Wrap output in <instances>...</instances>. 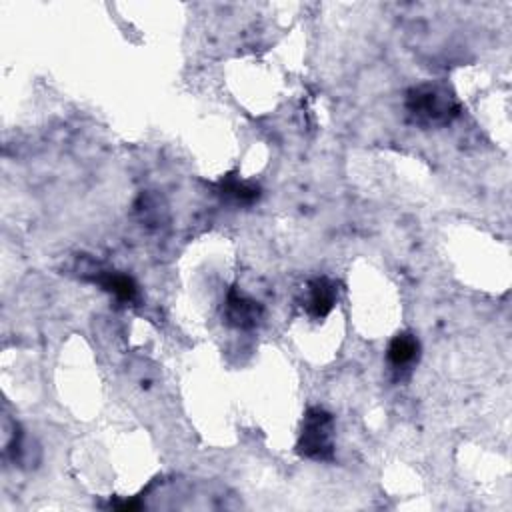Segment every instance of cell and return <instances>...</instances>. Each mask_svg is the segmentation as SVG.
<instances>
[{
    "instance_id": "7a4b0ae2",
    "label": "cell",
    "mask_w": 512,
    "mask_h": 512,
    "mask_svg": "<svg viewBox=\"0 0 512 512\" xmlns=\"http://www.w3.org/2000/svg\"><path fill=\"white\" fill-rule=\"evenodd\" d=\"M296 452L298 456L314 462L334 460V416L328 410L310 406L304 412Z\"/></svg>"
},
{
    "instance_id": "5b68a950",
    "label": "cell",
    "mask_w": 512,
    "mask_h": 512,
    "mask_svg": "<svg viewBox=\"0 0 512 512\" xmlns=\"http://www.w3.org/2000/svg\"><path fill=\"white\" fill-rule=\"evenodd\" d=\"M338 302V284L328 276H316L306 284L304 308L310 318L324 320Z\"/></svg>"
},
{
    "instance_id": "6da1fadb",
    "label": "cell",
    "mask_w": 512,
    "mask_h": 512,
    "mask_svg": "<svg viewBox=\"0 0 512 512\" xmlns=\"http://www.w3.org/2000/svg\"><path fill=\"white\" fill-rule=\"evenodd\" d=\"M404 106L412 122L424 128L448 126L462 112V104L456 94L440 82H422L408 88Z\"/></svg>"
},
{
    "instance_id": "3957f363",
    "label": "cell",
    "mask_w": 512,
    "mask_h": 512,
    "mask_svg": "<svg viewBox=\"0 0 512 512\" xmlns=\"http://www.w3.org/2000/svg\"><path fill=\"white\" fill-rule=\"evenodd\" d=\"M264 320V306L232 286L224 298V322L236 330H254Z\"/></svg>"
},
{
    "instance_id": "8992f818",
    "label": "cell",
    "mask_w": 512,
    "mask_h": 512,
    "mask_svg": "<svg viewBox=\"0 0 512 512\" xmlns=\"http://www.w3.org/2000/svg\"><path fill=\"white\" fill-rule=\"evenodd\" d=\"M420 358V340L412 332H398L386 348V360L396 372L412 370Z\"/></svg>"
},
{
    "instance_id": "277c9868",
    "label": "cell",
    "mask_w": 512,
    "mask_h": 512,
    "mask_svg": "<svg viewBox=\"0 0 512 512\" xmlns=\"http://www.w3.org/2000/svg\"><path fill=\"white\" fill-rule=\"evenodd\" d=\"M84 276L122 304H134L138 300V284L126 272L92 264L88 270H84Z\"/></svg>"
},
{
    "instance_id": "52a82bcc",
    "label": "cell",
    "mask_w": 512,
    "mask_h": 512,
    "mask_svg": "<svg viewBox=\"0 0 512 512\" xmlns=\"http://www.w3.org/2000/svg\"><path fill=\"white\" fill-rule=\"evenodd\" d=\"M216 194L222 200L232 202L236 206H252L260 198V186L254 182L242 180L236 174H226L224 178L218 180Z\"/></svg>"
}]
</instances>
